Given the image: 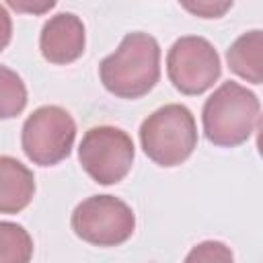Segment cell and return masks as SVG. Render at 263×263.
Returning a JSON list of instances; mask_svg holds the SVG:
<instances>
[{"instance_id": "2", "label": "cell", "mask_w": 263, "mask_h": 263, "mask_svg": "<svg viewBox=\"0 0 263 263\" xmlns=\"http://www.w3.org/2000/svg\"><path fill=\"white\" fill-rule=\"evenodd\" d=\"M259 111L261 105L253 90L234 80L222 82L203 103V134L214 146L236 148L253 136Z\"/></svg>"}, {"instance_id": "3", "label": "cell", "mask_w": 263, "mask_h": 263, "mask_svg": "<svg viewBox=\"0 0 263 263\" xmlns=\"http://www.w3.org/2000/svg\"><path fill=\"white\" fill-rule=\"evenodd\" d=\"M144 154L158 166H179L197 148L193 113L181 103H168L150 113L140 125Z\"/></svg>"}, {"instance_id": "16", "label": "cell", "mask_w": 263, "mask_h": 263, "mask_svg": "<svg viewBox=\"0 0 263 263\" xmlns=\"http://www.w3.org/2000/svg\"><path fill=\"white\" fill-rule=\"evenodd\" d=\"M10 39H12V21H10L8 10L0 4V51L8 47Z\"/></svg>"}, {"instance_id": "1", "label": "cell", "mask_w": 263, "mask_h": 263, "mask_svg": "<svg viewBox=\"0 0 263 263\" xmlns=\"http://www.w3.org/2000/svg\"><path fill=\"white\" fill-rule=\"evenodd\" d=\"M103 86L117 99H140L160 78V45L142 31L127 33L119 47L99 64Z\"/></svg>"}, {"instance_id": "11", "label": "cell", "mask_w": 263, "mask_h": 263, "mask_svg": "<svg viewBox=\"0 0 263 263\" xmlns=\"http://www.w3.org/2000/svg\"><path fill=\"white\" fill-rule=\"evenodd\" d=\"M31 257V234L16 222H0V263H27Z\"/></svg>"}, {"instance_id": "5", "label": "cell", "mask_w": 263, "mask_h": 263, "mask_svg": "<svg viewBox=\"0 0 263 263\" xmlns=\"http://www.w3.org/2000/svg\"><path fill=\"white\" fill-rule=\"evenodd\" d=\"M78 238L95 247H117L132 238L136 216L132 208L115 195H90L82 199L70 218Z\"/></svg>"}, {"instance_id": "8", "label": "cell", "mask_w": 263, "mask_h": 263, "mask_svg": "<svg viewBox=\"0 0 263 263\" xmlns=\"http://www.w3.org/2000/svg\"><path fill=\"white\" fill-rule=\"evenodd\" d=\"M86 31L80 16L72 12L53 14L41 29L39 49L41 55L55 66H66L76 62L84 53Z\"/></svg>"}, {"instance_id": "14", "label": "cell", "mask_w": 263, "mask_h": 263, "mask_svg": "<svg viewBox=\"0 0 263 263\" xmlns=\"http://www.w3.org/2000/svg\"><path fill=\"white\" fill-rule=\"evenodd\" d=\"M234 0H179V4L197 18H220L224 16Z\"/></svg>"}, {"instance_id": "15", "label": "cell", "mask_w": 263, "mask_h": 263, "mask_svg": "<svg viewBox=\"0 0 263 263\" xmlns=\"http://www.w3.org/2000/svg\"><path fill=\"white\" fill-rule=\"evenodd\" d=\"M6 4L18 14L41 16V14H47L58 4V0H6Z\"/></svg>"}, {"instance_id": "4", "label": "cell", "mask_w": 263, "mask_h": 263, "mask_svg": "<svg viewBox=\"0 0 263 263\" xmlns=\"http://www.w3.org/2000/svg\"><path fill=\"white\" fill-rule=\"evenodd\" d=\"M76 140V123L72 115L58 105L35 109L23 123L21 146L25 156L39 166H55L66 160Z\"/></svg>"}, {"instance_id": "10", "label": "cell", "mask_w": 263, "mask_h": 263, "mask_svg": "<svg viewBox=\"0 0 263 263\" xmlns=\"http://www.w3.org/2000/svg\"><path fill=\"white\" fill-rule=\"evenodd\" d=\"M228 68L251 84L263 82V31L242 33L226 51Z\"/></svg>"}, {"instance_id": "6", "label": "cell", "mask_w": 263, "mask_h": 263, "mask_svg": "<svg viewBox=\"0 0 263 263\" xmlns=\"http://www.w3.org/2000/svg\"><path fill=\"white\" fill-rule=\"evenodd\" d=\"M136 156L134 140L113 125L90 127L78 146V160L84 173L99 185H115L127 177Z\"/></svg>"}, {"instance_id": "12", "label": "cell", "mask_w": 263, "mask_h": 263, "mask_svg": "<svg viewBox=\"0 0 263 263\" xmlns=\"http://www.w3.org/2000/svg\"><path fill=\"white\" fill-rule=\"evenodd\" d=\"M27 107V86L23 78L0 64V119H12Z\"/></svg>"}, {"instance_id": "7", "label": "cell", "mask_w": 263, "mask_h": 263, "mask_svg": "<svg viewBox=\"0 0 263 263\" xmlns=\"http://www.w3.org/2000/svg\"><path fill=\"white\" fill-rule=\"evenodd\" d=\"M166 74L179 92L187 97L203 95L222 74L220 55L203 37H179L166 53Z\"/></svg>"}, {"instance_id": "9", "label": "cell", "mask_w": 263, "mask_h": 263, "mask_svg": "<svg viewBox=\"0 0 263 263\" xmlns=\"http://www.w3.org/2000/svg\"><path fill=\"white\" fill-rule=\"evenodd\" d=\"M35 195V177L12 156H0V214L23 212Z\"/></svg>"}, {"instance_id": "13", "label": "cell", "mask_w": 263, "mask_h": 263, "mask_svg": "<svg viewBox=\"0 0 263 263\" xmlns=\"http://www.w3.org/2000/svg\"><path fill=\"white\" fill-rule=\"evenodd\" d=\"M232 259H234L232 251L220 240H203L195 245L185 257V261H205V263H230Z\"/></svg>"}]
</instances>
